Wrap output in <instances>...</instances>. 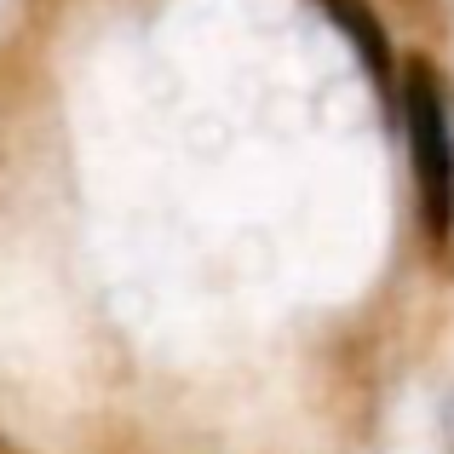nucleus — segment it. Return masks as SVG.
I'll return each mask as SVG.
<instances>
[{
  "instance_id": "7ed1b4c3",
  "label": "nucleus",
  "mask_w": 454,
  "mask_h": 454,
  "mask_svg": "<svg viewBox=\"0 0 454 454\" xmlns=\"http://www.w3.org/2000/svg\"><path fill=\"white\" fill-rule=\"evenodd\" d=\"M0 454H23V449H18V443H6V437H0Z\"/></svg>"
},
{
  "instance_id": "f257e3e1",
  "label": "nucleus",
  "mask_w": 454,
  "mask_h": 454,
  "mask_svg": "<svg viewBox=\"0 0 454 454\" xmlns=\"http://www.w3.org/2000/svg\"><path fill=\"white\" fill-rule=\"evenodd\" d=\"M403 133H409L414 196H420L426 236L443 242L454 231V133H449V92L426 58H414L403 75Z\"/></svg>"
},
{
  "instance_id": "f03ea898",
  "label": "nucleus",
  "mask_w": 454,
  "mask_h": 454,
  "mask_svg": "<svg viewBox=\"0 0 454 454\" xmlns=\"http://www.w3.org/2000/svg\"><path fill=\"white\" fill-rule=\"evenodd\" d=\"M317 6L328 12V23L356 46V58H363V69L374 75V87L391 92V41H386V29H380V18L368 12V0H317Z\"/></svg>"
}]
</instances>
